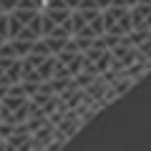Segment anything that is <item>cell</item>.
I'll list each match as a JSON object with an SVG mask.
<instances>
[{"label": "cell", "instance_id": "cell-1", "mask_svg": "<svg viewBox=\"0 0 151 151\" xmlns=\"http://www.w3.org/2000/svg\"><path fill=\"white\" fill-rule=\"evenodd\" d=\"M101 8L93 0H81L70 13V30L73 40L81 48H88L91 43L103 38V20H101Z\"/></svg>", "mask_w": 151, "mask_h": 151}, {"label": "cell", "instance_id": "cell-2", "mask_svg": "<svg viewBox=\"0 0 151 151\" xmlns=\"http://www.w3.org/2000/svg\"><path fill=\"white\" fill-rule=\"evenodd\" d=\"M30 93L25 91V86H15V88H8L3 96H0V116H3V131L5 136H10L13 131L28 126L30 121Z\"/></svg>", "mask_w": 151, "mask_h": 151}, {"label": "cell", "instance_id": "cell-3", "mask_svg": "<svg viewBox=\"0 0 151 151\" xmlns=\"http://www.w3.org/2000/svg\"><path fill=\"white\" fill-rule=\"evenodd\" d=\"M55 70V55L43 40L30 45L25 55H23V86H40V83H50Z\"/></svg>", "mask_w": 151, "mask_h": 151}, {"label": "cell", "instance_id": "cell-4", "mask_svg": "<svg viewBox=\"0 0 151 151\" xmlns=\"http://www.w3.org/2000/svg\"><path fill=\"white\" fill-rule=\"evenodd\" d=\"M43 38V13L28 5H15L8 13V40L38 43Z\"/></svg>", "mask_w": 151, "mask_h": 151}, {"label": "cell", "instance_id": "cell-5", "mask_svg": "<svg viewBox=\"0 0 151 151\" xmlns=\"http://www.w3.org/2000/svg\"><path fill=\"white\" fill-rule=\"evenodd\" d=\"M103 38H129L131 35V5L124 0H113L101 13Z\"/></svg>", "mask_w": 151, "mask_h": 151}, {"label": "cell", "instance_id": "cell-6", "mask_svg": "<svg viewBox=\"0 0 151 151\" xmlns=\"http://www.w3.org/2000/svg\"><path fill=\"white\" fill-rule=\"evenodd\" d=\"M20 83H23V58L0 55V96L8 88H15Z\"/></svg>", "mask_w": 151, "mask_h": 151}, {"label": "cell", "instance_id": "cell-7", "mask_svg": "<svg viewBox=\"0 0 151 151\" xmlns=\"http://www.w3.org/2000/svg\"><path fill=\"white\" fill-rule=\"evenodd\" d=\"M55 60H58L73 78L83 73V48L76 43V40H68V43L55 53Z\"/></svg>", "mask_w": 151, "mask_h": 151}, {"label": "cell", "instance_id": "cell-8", "mask_svg": "<svg viewBox=\"0 0 151 151\" xmlns=\"http://www.w3.org/2000/svg\"><path fill=\"white\" fill-rule=\"evenodd\" d=\"M131 33H151V0L131 5Z\"/></svg>", "mask_w": 151, "mask_h": 151}, {"label": "cell", "instance_id": "cell-9", "mask_svg": "<svg viewBox=\"0 0 151 151\" xmlns=\"http://www.w3.org/2000/svg\"><path fill=\"white\" fill-rule=\"evenodd\" d=\"M8 40V13L0 8V45Z\"/></svg>", "mask_w": 151, "mask_h": 151}, {"label": "cell", "instance_id": "cell-10", "mask_svg": "<svg viewBox=\"0 0 151 151\" xmlns=\"http://www.w3.org/2000/svg\"><path fill=\"white\" fill-rule=\"evenodd\" d=\"M18 3H20V0H0V8H3V10H5V13H10L13 8L18 5Z\"/></svg>", "mask_w": 151, "mask_h": 151}, {"label": "cell", "instance_id": "cell-11", "mask_svg": "<svg viewBox=\"0 0 151 151\" xmlns=\"http://www.w3.org/2000/svg\"><path fill=\"white\" fill-rule=\"evenodd\" d=\"M93 3H96V5H98V8H101V10H103V8H108V5H111L113 0H93Z\"/></svg>", "mask_w": 151, "mask_h": 151}, {"label": "cell", "instance_id": "cell-12", "mask_svg": "<svg viewBox=\"0 0 151 151\" xmlns=\"http://www.w3.org/2000/svg\"><path fill=\"white\" fill-rule=\"evenodd\" d=\"M126 5H136V3H139V0H124Z\"/></svg>", "mask_w": 151, "mask_h": 151}]
</instances>
